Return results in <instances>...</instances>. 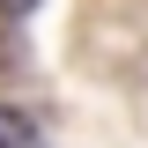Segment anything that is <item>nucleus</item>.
<instances>
[{"label":"nucleus","instance_id":"1","mask_svg":"<svg viewBox=\"0 0 148 148\" xmlns=\"http://www.w3.org/2000/svg\"><path fill=\"white\" fill-rule=\"evenodd\" d=\"M0 148H37V126L22 111H0Z\"/></svg>","mask_w":148,"mask_h":148},{"label":"nucleus","instance_id":"2","mask_svg":"<svg viewBox=\"0 0 148 148\" xmlns=\"http://www.w3.org/2000/svg\"><path fill=\"white\" fill-rule=\"evenodd\" d=\"M0 15H15V22H22V15H37V0H0Z\"/></svg>","mask_w":148,"mask_h":148}]
</instances>
